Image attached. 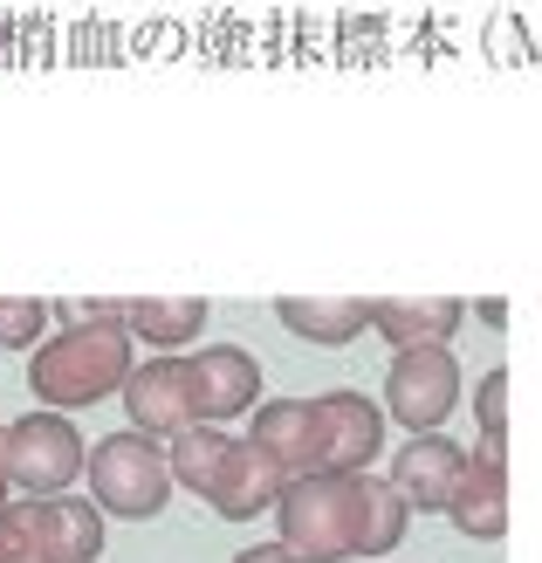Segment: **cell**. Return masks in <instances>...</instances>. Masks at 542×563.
Returning <instances> with one entry per match:
<instances>
[{
	"label": "cell",
	"mask_w": 542,
	"mask_h": 563,
	"mask_svg": "<svg viewBox=\"0 0 542 563\" xmlns=\"http://www.w3.org/2000/svg\"><path fill=\"white\" fill-rule=\"evenodd\" d=\"M281 550L302 563L357 556V550H391L406 537V495L370 474H302L281 488Z\"/></svg>",
	"instance_id": "cell-1"
},
{
	"label": "cell",
	"mask_w": 542,
	"mask_h": 563,
	"mask_svg": "<svg viewBox=\"0 0 542 563\" xmlns=\"http://www.w3.org/2000/svg\"><path fill=\"white\" fill-rule=\"evenodd\" d=\"M131 330L124 323H76L55 330L48 344H35V364H27V391L42 399V412H76L97 406L110 391L131 385Z\"/></svg>",
	"instance_id": "cell-2"
},
{
	"label": "cell",
	"mask_w": 542,
	"mask_h": 563,
	"mask_svg": "<svg viewBox=\"0 0 542 563\" xmlns=\"http://www.w3.org/2000/svg\"><path fill=\"white\" fill-rule=\"evenodd\" d=\"M0 467H8V488H21V501H55L90 474V446L69 427V412H27L0 440Z\"/></svg>",
	"instance_id": "cell-3"
},
{
	"label": "cell",
	"mask_w": 542,
	"mask_h": 563,
	"mask_svg": "<svg viewBox=\"0 0 542 563\" xmlns=\"http://www.w3.org/2000/svg\"><path fill=\"white\" fill-rule=\"evenodd\" d=\"M165 495H173V461H165V446L145 440V433H110L90 446V501L103 516H131L145 522L165 509Z\"/></svg>",
	"instance_id": "cell-4"
},
{
	"label": "cell",
	"mask_w": 542,
	"mask_h": 563,
	"mask_svg": "<svg viewBox=\"0 0 542 563\" xmlns=\"http://www.w3.org/2000/svg\"><path fill=\"white\" fill-rule=\"evenodd\" d=\"M14 522L27 537L35 563H97L103 556V509L82 495H55V501H14Z\"/></svg>",
	"instance_id": "cell-5"
},
{
	"label": "cell",
	"mask_w": 542,
	"mask_h": 563,
	"mask_svg": "<svg viewBox=\"0 0 542 563\" xmlns=\"http://www.w3.org/2000/svg\"><path fill=\"white\" fill-rule=\"evenodd\" d=\"M124 412H131V433H145V440H179L186 427H199L192 364L186 357H158V364H145V372H131Z\"/></svg>",
	"instance_id": "cell-6"
},
{
	"label": "cell",
	"mask_w": 542,
	"mask_h": 563,
	"mask_svg": "<svg viewBox=\"0 0 542 563\" xmlns=\"http://www.w3.org/2000/svg\"><path fill=\"white\" fill-rule=\"evenodd\" d=\"M453 399H461V372H453L446 344L440 351H398V364H391V412L406 419L412 433H433L453 412Z\"/></svg>",
	"instance_id": "cell-7"
},
{
	"label": "cell",
	"mask_w": 542,
	"mask_h": 563,
	"mask_svg": "<svg viewBox=\"0 0 542 563\" xmlns=\"http://www.w3.org/2000/svg\"><path fill=\"white\" fill-rule=\"evenodd\" d=\"M317 433H323V474H364V461L385 440V419L357 391H330V399H317Z\"/></svg>",
	"instance_id": "cell-8"
},
{
	"label": "cell",
	"mask_w": 542,
	"mask_h": 563,
	"mask_svg": "<svg viewBox=\"0 0 542 563\" xmlns=\"http://www.w3.org/2000/svg\"><path fill=\"white\" fill-rule=\"evenodd\" d=\"M192 364V399H199V427H213V419H234L254 406V391H262V364L234 344H207Z\"/></svg>",
	"instance_id": "cell-9"
},
{
	"label": "cell",
	"mask_w": 542,
	"mask_h": 563,
	"mask_svg": "<svg viewBox=\"0 0 542 563\" xmlns=\"http://www.w3.org/2000/svg\"><path fill=\"white\" fill-rule=\"evenodd\" d=\"M254 446L289 474V482H302V474H323V433H317V406L302 399H275L254 412Z\"/></svg>",
	"instance_id": "cell-10"
},
{
	"label": "cell",
	"mask_w": 542,
	"mask_h": 563,
	"mask_svg": "<svg viewBox=\"0 0 542 563\" xmlns=\"http://www.w3.org/2000/svg\"><path fill=\"white\" fill-rule=\"evenodd\" d=\"M467 467L474 461L453 440H406V454H398V467H391V488L406 495V509H412V501H419V509H453Z\"/></svg>",
	"instance_id": "cell-11"
},
{
	"label": "cell",
	"mask_w": 542,
	"mask_h": 563,
	"mask_svg": "<svg viewBox=\"0 0 542 563\" xmlns=\"http://www.w3.org/2000/svg\"><path fill=\"white\" fill-rule=\"evenodd\" d=\"M281 488H289V474H281V467H275V461H268L254 440H241V446H234V461H226V474H220V488H213L207 501H213V516L247 522V516L275 509Z\"/></svg>",
	"instance_id": "cell-12"
},
{
	"label": "cell",
	"mask_w": 542,
	"mask_h": 563,
	"mask_svg": "<svg viewBox=\"0 0 542 563\" xmlns=\"http://www.w3.org/2000/svg\"><path fill=\"white\" fill-rule=\"evenodd\" d=\"M370 323H378L398 351H440L453 330H461V302H370Z\"/></svg>",
	"instance_id": "cell-13"
},
{
	"label": "cell",
	"mask_w": 542,
	"mask_h": 563,
	"mask_svg": "<svg viewBox=\"0 0 542 563\" xmlns=\"http://www.w3.org/2000/svg\"><path fill=\"white\" fill-rule=\"evenodd\" d=\"M131 336H145V344H186V336H199L207 330V302L199 296H137V302H124V317H118Z\"/></svg>",
	"instance_id": "cell-14"
},
{
	"label": "cell",
	"mask_w": 542,
	"mask_h": 563,
	"mask_svg": "<svg viewBox=\"0 0 542 563\" xmlns=\"http://www.w3.org/2000/svg\"><path fill=\"white\" fill-rule=\"evenodd\" d=\"M446 516L461 522L467 537H501V529H508V482H501V461L480 454V461L467 467V482H461V495H453Z\"/></svg>",
	"instance_id": "cell-15"
},
{
	"label": "cell",
	"mask_w": 542,
	"mask_h": 563,
	"mask_svg": "<svg viewBox=\"0 0 542 563\" xmlns=\"http://www.w3.org/2000/svg\"><path fill=\"white\" fill-rule=\"evenodd\" d=\"M234 433H220V427H186L179 440H173V482H186L192 495H213L220 488V474H226V461H234Z\"/></svg>",
	"instance_id": "cell-16"
},
{
	"label": "cell",
	"mask_w": 542,
	"mask_h": 563,
	"mask_svg": "<svg viewBox=\"0 0 542 563\" xmlns=\"http://www.w3.org/2000/svg\"><path fill=\"white\" fill-rule=\"evenodd\" d=\"M281 323L296 336H317V344H344V336H357L370 323V302H302V296H289L281 302Z\"/></svg>",
	"instance_id": "cell-17"
},
{
	"label": "cell",
	"mask_w": 542,
	"mask_h": 563,
	"mask_svg": "<svg viewBox=\"0 0 542 563\" xmlns=\"http://www.w3.org/2000/svg\"><path fill=\"white\" fill-rule=\"evenodd\" d=\"M55 309L42 296H0V351H35V336L48 330Z\"/></svg>",
	"instance_id": "cell-18"
},
{
	"label": "cell",
	"mask_w": 542,
	"mask_h": 563,
	"mask_svg": "<svg viewBox=\"0 0 542 563\" xmlns=\"http://www.w3.org/2000/svg\"><path fill=\"white\" fill-rule=\"evenodd\" d=\"M501 412H508V372L480 378V433H488V461H501Z\"/></svg>",
	"instance_id": "cell-19"
},
{
	"label": "cell",
	"mask_w": 542,
	"mask_h": 563,
	"mask_svg": "<svg viewBox=\"0 0 542 563\" xmlns=\"http://www.w3.org/2000/svg\"><path fill=\"white\" fill-rule=\"evenodd\" d=\"M0 563H35V556H27V537H21V522H14V501L0 509Z\"/></svg>",
	"instance_id": "cell-20"
},
{
	"label": "cell",
	"mask_w": 542,
	"mask_h": 563,
	"mask_svg": "<svg viewBox=\"0 0 542 563\" xmlns=\"http://www.w3.org/2000/svg\"><path fill=\"white\" fill-rule=\"evenodd\" d=\"M234 563H302L296 550H281V543H268V550H241Z\"/></svg>",
	"instance_id": "cell-21"
},
{
	"label": "cell",
	"mask_w": 542,
	"mask_h": 563,
	"mask_svg": "<svg viewBox=\"0 0 542 563\" xmlns=\"http://www.w3.org/2000/svg\"><path fill=\"white\" fill-rule=\"evenodd\" d=\"M0 440H8V427H0Z\"/></svg>",
	"instance_id": "cell-22"
}]
</instances>
